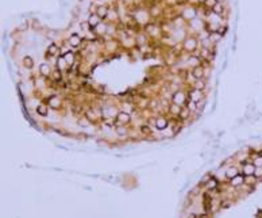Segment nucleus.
Wrapping results in <instances>:
<instances>
[{"label": "nucleus", "instance_id": "4468645a", "mask_svg": "<svg viewBox=\"0 0 262 218\" xmlns=\"http://www.w3.org/2000/svg\"><path fill=\"white\" fill-rule=\"evenodd\" d=\"M39 71H41V75L42 76H48L49 75V65H46V64H42L41 65V68H39Z\"/></svg>", "mask_w": 262, "mask_h": 218}, {"label": "nucleus", "instance_id": "a211bd4d", "mask_svg": "<svg viewBox=\"0 0 262 218\" xmlns=\"http://www.w3.org/2000/svg\"><path fill=\"white\" fill-rule=\"evenodd\" d=\"M188 115H189V109H182L181 112H180V118L185 119V118H188Z\"/></svg>", "mask_w": 262, "mask_h": 218}, {"label": "nucleus", "instance_id": "f3484780", "mask_svg": "<svg viewBox=\"0 0 262 218\" xmlns=\"http://www.w3.org/2000/svg\"><path fill=\"white\" fill-rule=\"evenodd\" d=\"M49 104H50V107H53V109H55V107H58V99L57 98H50L49 99Z\"/></svg>", "mask_w": 262, "mask_h": 218}, {"label": "nucleus", "instance_id": "c85d7f7f", "mask_svg": "<svg viewBox=\"0 0 262 218\" xmlns=\"http://www.w3.org/2000/svg\"><path fill=\"white\" fill-rule=\"evenodd\" d=\"M118 134H125V129L118 127Z\"/></svg>", "mask_w": 262, "mask_h": 218}, {"label": "nucleus", "instance_id": "a878e982", "mask_svg": "<svg viewBox=\"0 0 262 218\" xmlns=\"http://www.w3.org/2000/svg\"><path fill=\"white\" fill-rule=\"evenodd\" d=\"M141 130H142L143 134H150V129H149V126H142Z\"/></svg>", "mask_w": 262, "mask_h": 218}, {"label": "nucleus", "instance_id": "4be33fe9", "mask_svg": "<svg viewBox=\"0 0 262 218\" xmlns=\"http://www.w3.org/2000/svg\"><path fill=\"white\" fill-rule=\"evenodd\" d=\"M37 111H38V114H41V115H46V114H48L46 107H43V106H39L38 109H37Z\"/></svg>", "mask_w": 262, "mask_h": 218}, {"label": "nucleus", "instance_id": "f257e3e1", "mask_svg": "<svg viewBox=\"0 0 262 218\" xmlns=\"http://www.w3.org/2000/svg\"><path fill=\"white\" fill-rule=\"evenodd\" d=\"M130 119H131V117H130V114H127V112H123V111H120L116 115V121L119 122V123H128L130 122Z\"/></svg>", "mask_w": 262, "mask_h": 218}, {"label": "nucleus", "instance_id": "b1692460", "mask_svg": "<svg viewBox=\"0 0 262 218\" xmlns=\"http://www.w3.org/2000/svg\"><path fill=\"white\" fill-rule=\"evenodd\" d=\"M254 176H257V177H261V176H262V167H257V168H256Z\"/></svg>", "mask_w": 262, "mask_h": 218}, {"label": "nucleus", "instance_id": "9b49d317", "mask_svg": "<svg viewBox=\"0 0 262 218\" xmlns=\"http://www.w3.org/2000/svg\"><path fill=\"white\" fill-rule=\"evenodd\" d=\"M195 48H196V41L195 39H192V38L186 39L185 41V49L186 50H193Z\"/></svg>", "mask_w": 262, "mask_h": 218}, {"label": "nucleus", "instance_id": "1a4fd4ad", "mask_svg": "<svg viewBox=\"0 0 262 218\" xmlns=\"http://www.w3.org/2000/svg\"><path fill=\"white\" fill-rule=\"evenodd\" d=\"M99 19H100V16L97 15V14H92V15L89 16V26H91V27H95V26H97V23H99Z\"/></svg>", "mask_w": 262, "mask_h": 218}, {"label": "nucleus", "instance_id": "39448f33", "mask_svg": "<svg viewBox=\"0 0 262 218\" xmlns=\"http://www.w3.org/2000/svg\"><path fill=\"white\" fill-rule=\"evenodd\" d=\"M166 126H168V121L165 118H160L155 121V127L158 129V130H163Z\"/></svg>", "mask_w": 262, "mask_h": 218}, {"label": "nucleus", "instance_id": "bb28decb", "mask_svg": "<svg viewBox=\"0 0 262 218\" xmlns=\"http://www.w3.org/2000/svg\"><path fill=\"white\" fill-rule=\"evenodd\" d=\"M53 76H54L55 80H60V79H61V72L60 71H55L54 73H53Z\"/></svg>", "mask_w": 262, "mask_h": 218}, {"label": "nucleus", "instance_id": "393cba45", "mask_svg": "<svg viewBox=\"0 0 262 218\" xmlns=\"http://www.w3.org/2000/svg\"><path fill=\"white\" fill-rule=\"evenodd\" d=\"M72 53H66V54H65V60L68 61V62H73V57H72Z\"/></svg>", "mask_w": 262, "mask_h": 218}, {"label": "nucleus", "instance_id": "2eb2a0df", "mask_svg": "<svg viewBox=\"0 0 262 218\" xmlns=\"http://www.w3.org/2000/svg\"><path fill=\"white\" fill-rule=\"evenodd\" d=\"M97 15L100 16V18H104V16L107 15V7H99V8H97Z\"/></svg>", "mask_w": 262, "mask_h": 218}, {"label": "nucleus", "instance_id": "5701e85b", "mask_svg": "<svg viewBox=\"0 0 262 218\" xmlns=\"http://www.w3.org/2000/svg\"><path fill=\"white\" fill-rule=\"evenodd\" d=\"M254 165H256V167H262V156H258V157L254 160Z\"/></svg>", "mask_w": 262, "mask_h": 218}, {"label": "nucleus", "instance_id": "c756f323", "mask_svg": "<svg viewBox=\"0 0 262 218\" xmlns=\"http://www.w3.org/2000/svg\"><path fill=\"white\" fill-rule=\"evenodd\" d=\"M226 0H216V3H219V4H222V3H224Z\"/></svg>", "mask_w": 262, "mask_h": 218}, {"label": "nucleus", "instance_id": "ddd939ff", "mask_svg": "<svg viewBox=\"0 0 262 218\" xmlns=\"http://www.w3.org/2000/svg\"><path fill=\"white\" fill-rule=\"evenodd\" d=\"M170 112H172V114H177V115H180V112H181L180 104H176V103H173L172 106H170Z\"/></svg>", "mask_w": 262, "mask_h": 218}, {"label": "nucleus", "instance_id": "6e6552de", "mask_svg": "<svg viewBox=\"0 0 262 218\" xmlns=\"http://www.w3.org/2000/svg\"><path fill=\"white\" fill-rule=\"evenodd\" d=\"M189 98H191L192 100H193V102H197L199 103V100H202L200 99V91L199 90H192L191 92H189Z\"/></svg>", "mask_w": 262, "mask_h": 218}, {"label": "nucleus", "instance_id": "7ed1b4c3", "mask_svg": "<svg viewBox=\"0 0 262 218\" xmlns=\"http://www.w3.org/2000/svg\"><path fill=\"white\" fill-rule=\"evenodd\" d=\"M192 75H193V77H195L196 80H200V79H203V76H204L203 68H202V67H195V68H193V71H192Z\"/></svg>", "mask_w": 262, "mask_h": 218}, {"label": "nucleus", "instance_id": "7c9ffc66", "mask_svg": "<svg viewBox=\"0 0 262 218\" xmlns=\"http://www.w3.org/2000/svg\"><path fill=\"white\" fill-rule=\"evenodd\" d=\"M188 218H196V215H195V214H191Z\"/></svg>", "mask_w": 262, "mask_h": 218}, {"label": "nucleus", "instance_id": "6ab92c4d", "mask_svg": "<svg viewBox=\"0 0 262 218\" xmlns=\"http://www.w3.org/2000/svg\"><path fill=\"white\" fill-rule=\"evenodd\" d=\"M238 175V172H237V169H235V168H232V169H228L227 171V176L230 177V179H232L234 176H237Z\"/></svg>", "mask_w": 262, "mask_h": 218}, {"label": "nucleus", "instance_id": "0eeeda50", "mask_svg": "<svg viewBox=\"0 0 262 218\" xmlns=\"http://www.w3.org/2000/svg\"><path fill=\"white\" fill-rule=\"evenodd\" d=\"M58 46L55 45V43H51V45H49L48 46V51H46V54H49V56H55L58 53Z\"/></svg>", "mask_w": 262, "mask_h": 218}, {"label": "nucleus", "instance_id": "cd10ccee", "mask_svg": "<svg viewBox=\"0 0 262 218\" xmlns=\"http://www.w3.org/2000/svg\"><path fill=\"white\" fill-rule=\"evenodd\" d=\"M85 121H86V119L84 118V119H81V122L78 121V123H81V126H88V125H89V122H85Z\"/></svg>", "mask_w": 262, "mask_h": 218}, {"label": "nucleus", "instance_id": "aec40b11", "mask_svg": "<svg viewBox=\"0 0 262 218\" xmlns=\"http://www.w3.org/2000/svg\"><path fill=\"white\" fill-rule=\"evenodd\" d=\"M212 10L215 11V14H222V11H223V8H222V6L219 3H216L214 7H212Z\"/></svg>", "mask_w": 262, "mask_h": 218}, {"label": "nucleus", "instance_id": "412c9836", "mask_svg": "<svg viewBox=\"0 0 262 218\" xmlns=\"http://www.w3.org/2000/svg\"><path fill=\"white\" fill-rule=\"evenodd\" d=\"M216 184H217V182L215 179H211V182L208 183V188L209 190H214V188H216Z\"/></svg>", "mask_w": 262, "mask_h": 218}, {"label": "nucleus", "instance_id": "423d86ee", "mask_svg": "<svg viewBox=\"0 0 262 218\" xmlns=\"http://www.w3.org/2000/svg\"><path fill=\"white\" fill-rule=\"evenodd\" d=\"M184 100H185V96L181 92H177L173 95V103H176V104H181V103H184Z\"/></svg>", "mask_w": 262, "mask_h": 218}, {"label": "nucleus", "instance_id": "dca6fc26", "mask_svg": "<svg viewBox=\"0 0 262 218\" xmlns=\"http://www.w3.org/2000/svg\"><path fill=\"white\" fill-rule=\"evenodd\" d=\"M204 88H205V83L202 80V79L196 81V90H199V91H203V90H204Z\"/></svg>", "mask_w": 262, "mask_h": 218}, {"label": "nucleus", "instance_id": "20e7f679", "mask_svg": "<svg viewBox=\"0 0 262 218\" xmlns=\"http://www.w3.org/2000/svg\"><path fill=\"white\" fill-rule=\"evenodd\" d=\"M245 182V176H243V175H239V173H238L237 176H234L232 179H231V184H232V186H242V183Z\"/></svg>", "mask_w": 262, "mask_h": 218}, {"label": "nucleus", "instance_id": "f03ea898", "mask_svg": "<svg viewBox=\"0 0 262 218\" xmlns=\"http://www.w3.org/2000/svg\"><path fill=\"white\" fill-rule=\"evenodd\" d=\"M254 172H256V165H253V164H245L243 165V175L245 176L254 175Z\"/></svg>", "mask_w": 262, "mask_h": 218}, {"label": "nucleus", "instance_id": "9d476101", "mask_svg": "<svg viewBox=\"0 0 262 218\" xmlns=\"http://www.w3.org/2000/svg\"><path fill=\"white\" fill-rule=\"evenodd\" d=\"M80 42H81V39H80V37L77 35V34H73V35L69 38V43H71L72 46H78V45H80Z\"/></svg>", "mask_w": 262, "mask_h": 218}, {"label": "nucleus", "instance_id": "f8f14e48", "mask_svg": "<svg viewBox=\"0 0 262 218\" xmlns=\"http://www.w3.org/2000/svg\"><path fill=\"white\" fill-rule=\"evenodd\" d=\"M23 64L27 68H32L34 67V61H32V58L30 57V56H26V57L23 58Z\"/></svg>", "mask_w": 262, "mask_h": 218}]
</instances>
